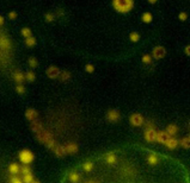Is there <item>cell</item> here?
<instances>
[{
	"label": "cell",
	"instance_id": "obj_1",
	"mask_svg": "<svg viewBox=\"0 0 190 183\" xmlns=\"http://www.w3.org/2000/svg\"><path fill=\"white\" fill-rule=\"evenodd\" d=\"M112 5H114L115 10L118 11L120 13H127L133 8L134 3L132 1V0H126V1H122V0H115V1L112 3Z\"/></svg>",
	"mask_w": 190,
	"mask_h": 183
},
{
	"label": "cell",
	"instance_id": "obj_2",
	"mask_svg": "<svg viewBox=\"0 0 190 183\" xmlns=\"http://www.w3.org/2000/svg\"><path fill=\"white\" fill-rule=\"evenodd\" d=\"M18 157H19V160L23 164H26V165H29V164L35 159V155H33L31 151H29V150H22L18 153Z\"/></svg>",
	"mask_w": 190,
	"mask_h": 183
},
{
	"label": "cell",
	"instance_id": "obj_3",
	"mask_svg": "<svg viewBox=\"0 0 190 183\" xmlns=\"http://www.w3.org/2000/svg\"><path fill=\"white\" fill-rule=\"evenodd\" d=\"M155 136H157V131L154 130V127L152 126V124H148V126L146 127V130H145V134H144L146 141H148V143L155 141Z\"/></svg>",
	"mask_w": 190,
	"mask_h": 183
},
{
	"label": "cell",
	"instance_id": "obj_4",
	"mask_svg": "<svg viewBox=\"0 0 190 183\" xmlns=\"http://www.w3.org/2000/svg\"><path fill=\"white\" fill-rule=\"evenodd\" d=\"M129 121L133 126H141L144 124V117L141 114H132Z\"/></svg>",
	"mask_w": 190,
	"mask_h": 183
},
{
	"label": "cell",
	"instance_id": "obj_5",
	"mask_svg": "<svg viewBox=\"0 0 190 183\" xmlns=\"http://www.w3.org/2000/svg\"><path fill=\"white\" fill-rule=\"evenodd\" d=\"M165 53H166V50H165V48H163V46H155V48L153 49V57H154L155 60H160V58H163V57L165 56Z\"/></svg>",
	"mask_w": 190,
	"mask_h": 183
},
{
	"label": "cell",
	"instance_id": "obj_6",
	"mask_svg": "<svg viewBox=\"0 0 190 183\" xmlns=\"http://www.w3.org/2000/svg\"><path fill=\"white\" fill-rule=\"evenodd\" d=\"M164 144H165V146H166L167 149L174 150V149H176L177 146H178V140L175 137H169Z\"/></svg>",
	"mask_w": 190,
	"mask_h": 183
},
{
	"label": "cell",
	"instance_id": "obj_7",
	"mask_svg": "<svg viewBox=\"0 0 190 183\" xmlns=\"http://www.w3.org/2000/svg\"><path fill=\"white\" fill-rule=\"evenodd\" d=\"M47 75H48V77H50V79H56L58 76H60V74H61V71L56 68V67H49L48 69H47Z\"/></svg>",
	"mask_w": 190,
	"mask_h": 183
},
{
	"label": "cell",
	"instance_id": "obj_8",
	"mask_svg": "<svg viewBox=\"0 0 190 183\" xmlns=\"http://www.w3.org/2000/svg\"><path fill=\"white\" fill-rule=\"evenodd\" d=\"M120 118H121V115H120L118 111H116V109H110V111L108 112V114H107V119L109 121H111V122H115V121L120 120Z\"/></svg>",
	"mask_w": 190,
	"mask_h": 183
},
{
	"label": "cell",
	"instance_id": "obj_9",
	"mask_svg": "<svg viewBox=\"0 0 190 183\" xmlns=\"http://www.w3.org/2000/svg\"><path fill=\"white\" fill-rule=\"evenodd\" d=\"M13 79H14V81H16L17 84H22L25 81V75L23 74L21 70H16L13 72Z\"/></svg>",
	"mask_w": 190,
	"mask_h": 183
},
{
	"label": "cell",
	"instance_id": "obj_10",
	"mask_svg": "<svg viewBox=\"0 0 190 183\" xmlns=\"http://www.w3.org/2000/svg\"><path fill=\"white\" fill-rule=\"evenodd\" d=\"M19 171H21V168H19V165L17 163H11L9 165V172L11 175L16 176L17 174H19Z\"/></svg>",
	"mask_w": 190,
	"mask_h": 183
},
{
	"label": "cell",
	"instance_id": "obj_11",
	"mask_svg": "<svg viewBox=\"0 0 190 183\" xmlns=\"http://www.w3.org/2000/svg\"><path fill=\"white\" fill-rule=\"evenodd\" d=\"M167 138H169V134L166 132H157V136H155V141L165 143Z\"/></svg>",
	"mask_w": 190,
	"mask_h": 183
},
{
	"label": "cell",
	"instance_id": "obj_12",
	"mask_svg": "<svg viewBox=\"0 0 190 183\" xmlns=\"http://www.w3.org/2000/svg\"><path fill=\"white\" fill-rule=\"evenodd\" d=\"M177 131H178V127L176 125H169L165 132L169 134V137H174V136H176Z\"/></svg>",
	"mask_w": 190,
	"mask_h": 183
},
{
	"label": "cell",
	"instance_id": "obj_13",
	"mask_svg": "<svg viewBox=\"0 0 190 183\" xmlns=\"http://www.w3.org/2000/svg\"><path fill=\"white\" fill-rule=\"evenodd\" d=\"M65 150H66L67 153H74V152L78 151V146H77V144L70 143V144L65 145Z\"/></svg>",
	"mask_w": 190,
	"mask_h": 183
},
{
	"label": "cell",
	"instance_id": "obj_14",
	"mask_svg": "<svg viewBox=\"0 0 190 183\" xmlns=\"http://www.w3.org/2000/svg\"><path fill=\"white\" fill-rule=\"evenodd\" d=\"M25 117H26L29 120H33V119L37 117V112H36L33 108H29L28 111L25 112Z\"/></svg>",
	"mask_w": 190,
	"mask_h": 183
},
{
	"label": "cell",
	"instance_id": "obj_15",
	"mask_svg": "<svg viewBox=\"0 0 190 183\" xmlns=\"http://www.w3.org/2000/svg\"><path fill=\"white\" fill-rule=\"evenodd\" d=\"M147 162H148V164H151V165H155V164H158L159 158H158L157 155L151 153V155L148 156V158H147Z\"/></svg>",
	"mask_w": 190,
	"mask_h": 183
},
{
	"label": "cell",
	"instance_id": "obj_16",
	"mask_svg": "<svg viewBox=\"0 0 190 183\" xmlns=\"http://www.w3.org/2000/svg\"><path fill=\"white\" fill-rule=\"evenodd\" d=\"M105 159H107V163L108 164H110V165H112V164H115L116 163V160H117V158H116V155L115 153H108L107 155V157H105Z\"/></svg>",
	"mask_w": 190,
	"mask_h": 183
},
{
	"label": "cell",
	"instance_id": "obj_17",
	"mask_svg": "<svg viewBox=\"0 0 190 183\" xmlns=\"http://www.w3.org/2000/svg\"><path fill=\"white\" fill-rule=\"evenodd\" d=\"M55 153H56V156H59V157H63L67 152H66V150H65V145H62V146H56L55 148Z\"/></svg>",
	"mask_w": 190,
	"mask_h": 183
},
{
	"label": "cell",
	"instance_id": "obj_18",
	"mask_svg": "<svg viewBox=\"0 0 190 183\" xmlns=\"http://www.w3.org/2000/svg\"><path fill=\"white\" fill-rule=\"evenodd\" d=\"M141 19H142V22H144V23L148 24V23H151V22H152L153 17H152V14H151L149 12H145V13L141 15Z\"/></svg>",
	"mask_w": 190,
	"mask_h": 183
},
{
	"label": "cell",
	"instance_id": "obj_19",
	"mask_svg": "<svg viewBox=\"0 0 190 183\" xmlns=\"http://www.w3.org/2000/svg\"><path fill=\"white\" fill-rule=\"evenodd\" d=\"M24 75H25V80L29 81V82H33L35 79H36V75H35V72L33 71H26Z\"/></svg>",
	"mask_w": 190,
	"mask_h": 183
},
{
	"label": "cell",
	"instance_id": "obj_20",
	"mask_svg": "<svg viewBox=\"0 0 190 183\" xmlns=\"http://www.w3.org/2000/svg\"><path fill=\"white\" fill-rule=\"evenodd\" d=\"M36 44V39L32 37V36H30V37H28V38H25V45L28 46V48H31V46H33Z\"/></svg>",
	"mask_w": 190,
	"mask_h": 183
},
{
	"label": "cell",
	"instance_id": "obj_21",
	"mask_svg": "<svg viewBox=\"0 0 190 183\" xmlns=\"http://www.w3.org/2000/svg\"><path fill=\"white\" fill-rule=\"evenodd\" d=\"M79 179H80V175L78 172H71L70 174V181L72 183H78Z\"/></svg>",
	"mask_w": 190,
	"mask_h": 183
},
{
	"label": "cell",
	"instance_id": "obj_22",
	"mask_svg": "<svg viewBox=\"0 0 190 183\" xmlns=\"http://www.w3.org/2000/svg\"><path fill=\"white\" fill-rule=\"evenodd\" d=\"M22 181H23V183H32V182H33V176H32V174L30 172V174L23 175Z\"/></svg>",
	"mask_w": 190,
	"mask_h": 183
},
{
	"label": "cell",
	"instance_id": "obj_23",
	"mask_svg": "<svg viewBox=\"0 0 190 183\" xmlns=\"http://www.w3.org/2000/svg\"><path fill=\"white\" fill-rule=\"evenodd\" d=\"M129 39H130L132 42L136 43V42L140 41V36H139V33H137V32H132V33L129 34Z\"/></svg>",
	"mask_w": 190,
	"mask_h": 183
},
{
	"label": "cell",
	"instance_id": "obj_24",
	"mask_svg": "<svg viewBox=\"0 0 190 183\" xmlns=\"http://www.w3.org/2000/svg\"><path fill=\"white\" fill-rule=\"evenodd\" d=\"M83 169L85 170V171H91L92 169H93V163L92 162H85L84 163V165H83Z\"/></svg>",
	"mask_w": 190,
	"mask_h": 183
},
{
	"label": "cell",
	"instance_id": "obj_25",
	"mask_svg": "<svg viewBox=\"0 0 190 183\" xmlns=\"http://www.w3.org/2000/svg\"><path fill=\"white\" fill-rule=\"evenodd\" d=\"M181 144H182L183 148H185V149H190V139H189V137L183 138V139L181 140Z\"/></svg>",
	"mask_w": 190,
	"mask_h": 183
},
{
	"label": "cell",
	"instance_id": "obj_26",
	"mask_svg": "<svg viewBox=\"0 0 190 183\" xmlns=\"http://www.w3.org/2000/svg\"><path fill=\"white\" fill-rule=\"evenodd\" d=\"M28 63H29V65H30L31 68H36V67L38 65V62H37V60H36V58H33V57L29 58V60H28Z\"/></svg>",
	"mask_w": 190,
	"mask_h": 183
},
{
	"label": "cell",
	"instance_id": "obj_27",
	"mask_svg": "<svg viewBox=\"0 0 190 183\" xmlns=\"http://www.w3.org/2000/svg\"><path fill=\"white\" fill-rule=\"evenodd\" d=\"M22 34L24 36L25 38H28V37H30V36H31V30L28 29V27H23L22 29Z\"/></svg>",
	"mask_w": 190,
	"mask_h": 183
},
{
	"label": "cell",
	"instance_id": "obj_28",
	"mask_svg": "<svg viewBox=\"0 0 190 183\" xmlns=\"http://www.w3.org/2000/svg\"><path fill=\"white\" fill-rule=\"evenodd\" d=\"M21 172H22L23 175H25V174H30V172H31L30 167H29V165H26V164H24V165L21 168Z\"/></svg>",
	"mask_w": 190,
	"mask_h": 183
},
{
	"label": "cell",
	"instance_id": "obj_29",
	"mask_svg": "<svg viewBox=\"0 0 190 183\" xmlns=\"http://www.w3.org/2000/svg\"><path fill=\"white\" fill-rule=\"evenodd\" d=\"M16 92H17L18 94H24V93H25V88L23 87V84H17Z\"/></svg>",
	"mask_w": 190,
	"mask_h": 183
},
{
	"label": "cell",
	"instance_id": "obj_30",
	"mask_svg": "<svg viewBox=\"0 0 190 183\" xmlns=\"http://www.w3.org/2000/svg\"><path fill=\"white\" fill-rule=\"evenodd\" d=\"M142 62L145 64H151L152 63V57L149 56V55H145V56H142Z\"/></svg>",
	"mask_w": 190,
	"mask_h": 183
},
{
	"label": "cell",
	"instance_id": "obj_31",
	"mask_svg": "<svg viewBox=\"0 0 190 183\" xmlns=\"http://www.w3.org/2000/svg\"><path fill=\"white\" fill-rule=\"evenodd\" d=\"M61 80L62 81H66V80H68V79H70V72H67V71H61Z\"/></svg>",
	"mask_w": 190,
	"mask_h": 183
},
{
	"label": "cell",
	"instance_id": "obj_32",
	"mask_svg": "<svg viewBox=\"0 0 190 183\" xmlns=\"http://www.w3.org/2000/svg\"><path fill=\"white\" fill-rule=\"evenodd\" d=\"M44 18H46V20H47V22H53V20H54V18H55V15H54L53 13H47V14L44 15Z\"/></svg>",
	"mask_w": 190,
	"mask_h": 183
},
{
	"label": "cell",
	"instance_id": "obj_33",
	"mask_svg": "<svg viewBox=\"0 0 190 183\" xmlns=\"http://www.w3.org/2000/svg\"><path fill=\"white\" fill-rule=\"evenodd\" d=\"M85 70L88 71V72H93L95 67H93L92 64H88V65H85Z\"/></svg>",
	"mask_w": 190,
	"mask_h": 183
},
{
	"label": "cell",
	"instance_id": "obj_34",
	"mask_svg": "<svg viewBox=\"0 0 190 183\" xmlns=\"http://www.w3.org/2000/svg\"><path fill=\"white\" fill-rule=\"evenodd\" d=\"M11 183H23V181H22V179H19L17 176H13V177L11 178Z\"/></svg>",
	"mask_w": 190,
	"mask_h": 183
},
{
	"label": "cell",
	"instance_id": "obj_35",
	"mask_svg": "<svg viewBox=\"0 0 190 183\" xmlns=\"http://www.w3.org/2000/svg\"><path fill=\"white\" fill-rule=\"evenodd\" d=\"M178 18H179L181 20H185L186 18H188V15H186V13H185V12H181V13L178 14Z\"/></svg>",
	"mask_w": 190,
	"mask_h": 183
},
{
	"label": "cell",
	"instance_id": "obj_36",
	"mask_svg": "<svg viewBox=\"0 0 190 183\" xmlns=\"http://www.w3.org/2000/svg\"><path fill=\"white\" fill-rule=\"evenodd\" d=\"M9 18H10V19H16V18H17V12H14V11H12V12H10L9 13Z\"/></svg>",
	"mask_w": 190,
	"mask_h": 183
},
{
	"label": "cell",
	"instance_id": "obj_37",
	"mask_svg": "<svg viewBox=\"0 0 190 183\" xmlns=\"http://www.w3.org/2000/svg\"><path fill=\"white\" fill-rule=\"evenodd\" d=\"M185 53L188 55V56H190V45H188V46H185Z\"/></svg>",
	"mask_w": 190,
	"mask_h": 183
},
{
	"label": "cell",
	"instance_id": "obj_38",
	"mask_svg": "<svg viewBox=\"0 0 190 183\" xmlns=\"http://www.w3.org/2000/svg\"><path fill=\"white\" fill-rule=\"evenodd\" d=\"M3 24H4V18H3V15H0V26Z\"/></svg>",
	"mask_w": 190,
	"mask_h": 183
},
{
	"label": "cell",
	"instance_id": "obj_39",
	"mask_svg": "<svg viewBox=\"0 0 190 183\" xmlns=\"http://www.w3.org/2000/svg\"><path fill=\"white\" fill-rule=\"evenodd\" d=\"M148 3H149V4H155V3H157V1H155V0H149Z\"/></svg>",
	"mask_w": 190,
	"mask_h": 183
},
{
	"label": "cell",
	"instance_id": "obj_40",
	"mask_svg": "<svg viewBox=\"0 0 190 183\" xmlns=\"http://www.w3.org/2000/svg\"><path fill=\"white\" fill-rule=\"evenodd\" d=\"M32 183H40V182H37V181H33V182H32Z\"/></svg>",
	"mask_w": 190,
	"mask_h": 183
},
{
	"label": "cell",
	"instance_id": "obj_41",
	"mask_svg": "<svg viewBox=\"0 0 190 183\" xmlns=\"http://www.w3.org/2000/svg\"><path fill=\"white\" fill-rule=\"evenodd\" d=\"M189 126H190V121H189Z\"/></svg>",
	"mask_w": 190,
	"mask_h": 183
},
{
	"label": "cell",
	"instance_id": "obj_42",
	"mask_svg": "<svg viewBox=\"0 0 190 183\" xmlns=\"http://www.w3.org/2000/svg\"><path fill=\"white\" fill-rule=\"evenodd\" d=\"M189 139H190V134H189Z\"/></svg>",
	"mask_w": 190,
	"mask_h": 183
}]
</instances>
